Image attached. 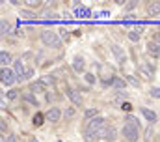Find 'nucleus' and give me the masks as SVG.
I'll return each instance as SVG.
<instances>
[{
    "label": "nucleus",
    "mask_w": 160,
    "mask_h": 142,
    "mask_svg": "<svg viewBox=\"0 0 160 142\" xmlns=\"http://www.w3.org/2000/svg\"><path fill=\"white\" fill-rule=\"evenodd\" d=\"M22 99H24L28 105H32V106L39 105V99L36 97V94H34V92H24V94H22Z\"/></svg>",
    "instance_id": "ddd939ff"
},
{
    "label": "nucleus",
    "mask_w": 160,
    "mask_h": 142,
    "mask_svg": "<svg viewBox=\"0 0 160 142\" xmlns=\"http://www.w3.org/2000/svg\"><path fill=\"white\" fill-rule=\"evenodd\" d=\"M112 52L118 56V60H119L121 66H125V64H127V54L123 52V49H121L119 45H112Z\"/></svg>",
    "instance_id": "f8f14e48"
},
{
    "label": "nucleus",
    "mask_w": 160,
    "mask_h": 142,
    "mask_svg": "<svg viewBox=\"0 0 160 142\" xmlns=\"http://www.w3.org/2000/svg\"><path fill=\"white\" fill-rule=\"evenodd\" d=\"M119 108L121 110H125V112H130V110H132V105H130L128 101H123V103L119 105Z\"/></svg>",
    "instance_id": "c85d7f7f"
},
{
    "label": "nucleus",
    "mask_w": 160,
    "mask_h": 142,
    "mask_svg": "<svg viewBox=\"0 0 160 142\" xmlns=\"http://www.w3.org/2000/svg\"><path fill=\"white\" fill-rule=\"evenodd\" d=\"M104 127H106V120H104L102 116H97V118H93V120H89V122L86 123V131H93V133L102 131Z\"/></svg>",
    "instance_id": "7ed1b4c3"
},
{
    "label": "nucleus",
    "mask_w": 160,
    "mask_h": 142,
    "mask_svg": "<svg viewBox=\"0 0 160 142\" xmlns=\"http://www.w3.org/2000/svg\"><path fill=\"white\" fill-rule=\"evenodd\" d=\"M6 97H8L9 101H15V99L19 97V90H9V92H6Z\"/></svg>",
    "instance_id": "393cba45"
},
{
    "label": "nucleus",
    "mask_w": 160,
    "mask_h": 142,
    "mask_svg": "<svg viewBox=\"0 0 160 142\" xmlns=\"http://www.w3.org/2000/svg\"><path fill=\"white\" fill-rule=\"evenodd\" d=\"M0 26H2V34H8V32H9V25H8L6 21H2V25H0Z\"/></svg>",
    "instance_id": "473e14b6"
},
{
    "label": "nucleus",
    "mask_w": 160,
    "mask_h": 142,
    "mask_svg": "<svg viewBox=\"0 0 160 142\" xmlns=\"http://www.w3.org/2000/svg\"><path fill=\"white\" fill-rule=\"evenodd\" d=\"M97 116H99V110H97V108H88V110L84 112L86 122H89V120H93V118H97Z\"/></svg>",
    "instance_id": "a211bd4d"
},
{
    "label": "nucleus",
    "mask_w": 160,
    "mask_h": 142,
    "mask_svg": "<svg viewBox=\"0 0 160 142\" xmlns=\"http://www.w3.org/2000/svg\"><path fill=\"white\" fill-rule=\"evenodd\" d=\"M136 6H138V2H128V4L125 6V9H127V11H132V9H134Z\"/></svg>",
    "instance_id": "2f4dec72"
},
{
    "label": "nucleus",
    "mask_w": 160,
    "mask_h": 142,
    "mask_svg": "<svg viewBox=\"0 0 160 142\" xmlns=\"http://www.w3.org/2000/svg\"><path fill=\"white\" fill-rule=\"evenodd\" d=\"M0 80H2L4 86H11L17 80V75H15V71L9 69V68H2V71H0Z\"/></svg>",
    "instance_id": "39448f33"
},
{
    "label": "nucleus",
    "mask_w": 160,
    "mask_h": 142,
    "mask_svg": "<svg viewBox=\"0 0 160 142\" xmlns=\"http://www.w3.org/2000/svg\"><path fill=\"white\" fill-rule=\"evenodd\" d=\"M145 9H147V15H151V17L158 15L160 13V2H149Z\"/></svg>",
    "instance_id": "4468645a"
},
{
    "label": "nucleus",
    "mask_w": 160,
    "mask_h": 142,
    "mask_svg": "<svg viewBox=\"0 0 160 142\" xmlns=\"http://www.w3.org/2000/svg\"><path fill=\"white\" fill-rule=\"evenodd\" d=\"M153 41L155 43H160V32H153Z\"/></svg>",
    "instance_id": "f704fd0d"
},
{
    "label": "nucleus",
    "mask_w": 160,
    "mask_h": 142,
    "mask_svg": "<svg viewBox=\"0 0 160 142\" xmlns=\"http://www.w3.org/2000/svg\"><path fill=\"white\" fill-rule=\"evenodd\" d=\"M6 131H8V123L6 120H2V135H6Z\"/></svg>",
    "instance_id": "c9c22d12"
},
{
    "label": "nucleus",
    "mask_w": 160,
    "mask_h": 142,
    "mask_svg": "<svg viewBox=\"0 0 160 142\" xmlns=\"http://www.w3.org/2000/svg\"><path fill=\"white\" fill-rule=\"evenodd\" d=\"M0 64H2V68H8L11 64V54L6 52V51H2L0 52Z\"/></svg>",
    "instance_id": "f3484780"
},
{
    "label": "nucleus",
    "mask_w": 160,
    "mask_h": 142,
    "mask_svg": "<svg viewBox=\"0 0 160 142\" xmlns=\"http://www.w3.org/2000/svg\"><path fill=\"white\" fill-rule=\"evenodd\" d=\"M147 52H149V56H155V58H158L160 56V43H155L153 39L147 43Z\"/></svg>",
    "instance_id": "9b49d317"
},
{
    "label": "nucleus",
    "mask_w": 160,
    "mask_h": 142,
    "mask_svg": "<svg viewBox=\"0 0 160 142\" xmlns=\"http://www.w3.org/2000/svg\"><path fill=\"white\" fill-rule=\"evenodd\" d=\"M71 66H73V71H75V73H84V71H86V62H84L82 56H75Z\"/></svg>",
    "instance_id": "1a4fd4ad"
},
{
    "label": "nucleus",
    "mask_w": 160,
    "mask_h": 142,
    "mask_svg": "<svg viewBox=\"0 0 160 142\" xmlns=\"http://www.w3.org/2000/svg\"><path fill=\"white\" fill-rule=\"evenodd\" d=\"M142 114H143V118L149 122V123H157V120H158V116H157V112L155 110H151V108H142Z\"/></svg>",
    "instance_id": "9d476101"
},
{
    "label": "nucleus",
    "mask_w": 160,
    "mask_h": 142,
    "mask_svg": "<svg viewBox=\"0 0 160 142\" xmlns=\"http://www.w3.org/2000/svg\"><path fill=\"white\" fill-rule=\"evenodd\" d=\"M121 135L125 137L127 142H138L140 140V127L130 125V123H125V125L121 127Z\"/></svg>",
    "instance_id": "f03ea898"
},
{
    "label": "nucleus",
    "mask_w": 160,
    "mask_h": 142,
    "mask_svg": "<svg viewBox=\"0 0 160 142\" xmlns=\"http://www.w3.org/2000/svg\"><path fill=\"white\" fill-rule=\"evenodd\" d=\"M77 116V110H75V106H67L65 110H63V118L65 120H73Z\"/></svg>",
    "instance_id": "412c9836"
},
{
    "label": "nucleus",
    "mask_w": 160,
    "mask_h": 142,
    "mask_svg": "<svg viewBox=\"0 0 160 142\" xmlns=\"http://www.w3.org/2000/svg\"><path fill=\"white\" fill-rule=\"evenodd\" d=\"M4 142H19V137L17 135H8V137H4Z\"/></svg>",
    "instance_id": "c756f323"
},
{
    "label": "nucleus",
    "mask_w": 160,
    "mask_h": 142,
    "mask_svg": "<svg viewBox=\"0 0 160 142\" xmlns=\"http://www.w3.org/2000/svg\"><path fill=\"white\" fill-rule=\"evenodd\" d=\"M151 135H153V131H151V129H147V133H145V139H151Z\"/></svg>",
    "instance_id": "e433bc0d"
},
{
    "label": "nucleus",
    "mask_w": 160,
    "mask_h": 142,
    "mask_svg": "<svg viewBox=\"0 0 160 142\" xmlns=\"http://www.w3.org/2000/svg\"><path fill=\"white\" fill-rule=\"evenodd\" d=\"M149 96L155 97V99H160V88H151L149 90Z\"/></svg>",
    "instance_id": "cd10ccee"
},
{
    "label": "nucleus",
    "mask_w": 160,
    "mask_h": 142,
    "mask_svg": "<svg viewBox=\"0 0 160 142\" xmlns=\"http://www.w3.org/2000/svg\"><path fill=\"white\" fill-rule=\"evenodd\" d=\"M21 15H22L24 19H34V17H36V13H32L30 9H21Z\"/></svg>",
    "instance_id": "bb28decb"
},
{
    "label": "nucleus",
    "mask_w": 160,
    "mask_h": 142,
    "mask_svg": "<svg viewBox=\"0 0 160 142\" xmlns=\"http://www.w3.org/2000/svg\"><path fill=\"white\" fill-rule=\"evenodd\" d=\"M41 41L47 47H52V49H60L62 47V37L56 34L54 30H43L41 32Z\"/></svg>",
    "instance_id": "f257e3e1"
},
{
    "label": "nucleus",
    "mask_w": 160,
    "mask_h": 142,
    "mask_svg": "<svg viewBox=\"0 0 160 142\" xmlns=\"http://www.w3.org/2000/svg\"><path fill=\"white\" fill-rule=\"evenodd\" d=\"M125 122H127V123H130V125L140 127V120H138L136 116H132V114H127V116H125Z\"/></svg>",
    "instance_id": "5701e85b"
},
{
    "label": "nucleus",
    "mask_w": 160,
    "mask_h": 142,
    "mask_svg": "<svg viewBox=\"0 0 160 142\" xmlns=\"http://www.w3.org/2000/svg\"><path fill=\"white\" fill-rule=\"evenodd\" d=\"M34 75H36V71H34V69H26V75H24V79H32Z\"/></svg>",
    "instance_id": "72a5a7b5"
},
{
    "label": "nucleus",
    "mask_w": 160,
    "mask_h": 142,
    "mask_svg": "<svg viewBox=\"0 0 160 142\" xmlns=\"http://www.w3.org/2000/svg\"><path fill=\"white\" fill-rule=\"evenodd\" d=\"M26 8H41V2H38V0H30V2H26Z\"/></svg>",
    "instance_id": "7c9ffc66"
},
{
    "label": "nucleus",
    "mask_w": 160,
    "mask_h": 142,
    "mask_svg": "<svg viewBox=\"0 0 160 142\" xmlns=\"http://www.w3.org/2000/svg\"><path fill=\"white\" fill-rule=\"evenodd\" d=\"M65 96L73 101V105H77V106H80L82 105V96H80V92L78 90H73V88H67L65 90Z\"/></svg>",
    "instance_id": "423d86ee"
},
{
    "label": "nucleus",
    "mask_w": 160,
    "mask_h": 142,
    "mask_svg": "<svg viewBox=\"0 0 160 142\" xmlns=\"http://www.w3.org/2000/svg\"><path fill=\"white\" fill-rule=\"evenodd\" d=\"M43 120H45V114L36 112V114H34V118H32V123H34L36 127H41V125H43Z\"/></svg>",
    "instance_id": "aec40b11"
},
{
    "label": "nucleus",
    "mask_w": 160,
    "mask_h": 142,
    "mask_svg": "<svg viewBox=\"0 0 160 142\" xmlns=\"http://www.w3.org/2000/svg\"><path fill=\"white\" fill-rule=\"evenodd\" d=\"M30 92H34V94H41V92H45V94H47L45 84H43L41 80H38V82H32V84H30Z\"/></svg>",
    "instance_id": "dca6fc26"
},
{
    "label": "nucleus",
    "mask_w": 160,
    "mask_h": 142,
    "mask_svg": "<svg viewBox=\"0 0 160 142\" xmlns=\"http://www.w3.org/2000/svg\"><path fill=\"white\" fill-rule=\"evenodd\" d=\"M127 37H128L132 43L140 41V39H142V28H130V30H128V34H127Z\"/></svg>",
    "instance_id": "2eb2a0df"
},
{
    "label": "nucleus",
    "mask_w": 160,
    "mask_h": 142,
    "mask_svg": "<svg viewBox=\"0 0 160 142\" xmlns=\"http://www.w3.org/2000/svg\"><path fill=\"white\" fill-rule=\"evenodd\" d=\"M102 139L106 142H114L118 139V129L116 127H104L102 129Z\"/></svg>",
    "instance_id": "6e6552de"
},
{
    "label": "nucleus",
    "mask_w": 160,
    "mask_h": 142,
    "mask_svg": "<svg viewBox=\"0 0 160 142\" xmlns=\"http://www.w3.org/2000/svg\"><path fill=\"white\" fill-rule=\"evenodd\" d=\"M84 80H86L88 84H95V82H97V77H95L93 73H84Z\"/></svg>",
    "instance_id": "b1692460"
},
{
    "label": "nucleus",
    "mask_w": 160,
    "mask_h": 142,
    "mask_svg": "<svg viewBox=\"0 0 160 142\" xmlns=\"http://www.w3.org/2000/svg\"><path fill=\"white\" fill-rule=\"evenodd\" d=\"M112 86H114L116 90H123V88H125V80H123L121 77H112Z\"/></svg>",
    "instance_id": "6ab92c4d"
},
{
    "label": "nucleus",
    "mask_w": 160,
    "mask_h": 142,
    "mask_svg": "<svg viewBox=\"0 0 160 142\" xmlns=\"http://www.w3.org/2000/svg\"><path fill=\"white\" fill-rule=\"evenodd\" d=\"M125 79H127V80H128V82H130V84H132V86H136V88H138V86H140V80H138V79H136V77H134V75H127V77H125Z\"/></svg>",
    "instance_id": "a878e982"
},
{
    "label": "nucleus",
    "mask_w": 160,
    "mask_h": 142,
    "mask_svg": "<svg viewBox=\"0 0 160 142\" xmlns=\"http://www.w3.org/2000/svg\"><path fill=\"white\" fill-rule=\"evenodd\" d=\"M45 118L50 122V123H58L62 118H63V110L60 106H50L47 112H45Z\"/></svg>",
    "instance_id": "20e7f679"
},
{
    "label": "nucleus",
    "mask_w": 160,
    "mask_h": 142,
    "mask_svg": "<svg viewBox=\"0 0 160 142\" xmlns=\"http://www.w3.org/2000/svg\"><path fill=\"white\" fill-rule=\"evenodd\" d=\"M41 82H43L45 86H48V84H56V77H54V75H45V77H41Z\"/></svg>",
    "instance_id": "4be33fe9"
},
{
    "label": "nucleus",
    "mask_w": 160,
    "mask_h": 142,
    "mask_svg": "<svg viewBox=\"0 0 160 142\" xmlns=\"http://www.w3.org/2000/svg\"><path fill=\"white\" fill-rule=\"evenodd\" d=\"M13 71H15V75H17V79H19V80H24L26 69H24L22 60H15V62H13Z\"/></svg>",
    "instance_id": "0eeeda50"
}]
</instances>
